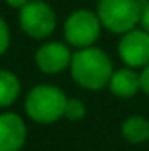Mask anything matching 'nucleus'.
I'll return each instance as SVG.
<instances>
[{"label":"nucleus","mask_w":149,"mask_h":151,"mask_svg":"<svg viewBox=\"0 0 149 151\" xmlns=\"http://www.w3.org/2000/svg\"><path fill=\"white\" fill-rule=\"evenodd\" d=\"M117 55L125 67L142 69L149 63V34L140 27H135L119 35Z\"/></svg>","instance_id":"7"},{"label":"nucleus","mask_w":149,"mask_h":151,"mask_svg":"<svg viewBox=\"0 0 149 151\" xmlns=\"http://www.w3.org/2000/svg\"><path fill=\"white\" fill-rule=\"evenodd\" d=\"M139 79H140V91L146 93L149 97V63L144 65L139 72Z\"/></svg>","instance_id":"15"},{"label":"nucleus","mask_w":149,"mask_h":151,"mask_svg":"<svg viewBox=\"0 0 149 151\" xmlns=\"http://www.w3.org/2000/svg\"><path fill=\"white\" fill-rule=\"evenodd\" d=\"M70 76L74 83L88 91H98L107 88L114 72L112 58L98 46L75 49L70 62Z\"/></svg>","instance_id":"1"},{"label":"nucleus","mask_w":149,"mask_h":151,"mask_svg":"<svg viewBox=\"0 0 149 151\" xmlns=\"http://www.w3.org/2000/svg\"><path fill=\"white\" fill-rule=\"evenodd\" d=\"M121 135L130 144H144L149 141V119L146 116L133 114L121 123Z\"/></svg>","instance_id":"10"},{"label":"nucleus","mask_w":149,"mask_h":151,"mask_svg":"<svg viewBox=\"0 0 149 151\" xmlns=\"http://www.w3.org/2000/svg\"><path fill=\"white\" fill-rule=\"evenodd\" d=\"M102 30H104V27H102L97 12L90 11V9H75L67 16L65 23H63L65 42L75 49L95 46L97 40L100 39Z\"/></svg>","instance_id":"5"},{"label":"nucleus","mask_w":149,"mask_h":151,"mask_svg":"<svg viewBox=\"0 0 149 151\" xmlns=\"http://www.w3.org/2000/svg\"><path fill=\"white\" fill-rule=\"evenodd\" d=\"M148 142H149V141H148Z\"/></svg>","instance_id":"17"},{"label":"nucleus","mask_w":149,"mask_h":151,"mask_svg":"<svg viewBox=\"0 0 149 151\" xmlns=\"http://www.w3.org/2000/svg\"><path fill=\"white\" fill-rule=\"evenodd\" d=\"M18 25L27 37L34 40H46L54 34L58 18L47 2L30 0L18 11Z\"/></svg>","instance_id":"4"},{"label":"nucleus","mask_w":149,"mask_h":151,"mask_svg":"<svg viewBox=\"0 0 149 151\" xmlns=\"http://www.w3.org/2000/svg\"><path fill=\"white\" fill-rule=\"evenodd\" d=\"M142 0H98L97 16L102 27L116 35L139 27Z\"/></svg>","instance_id":"3"},{"label":"nucleus","mask_w":149,"mask_h":151,"mask_svg":"<svg viewBox=\"0 0 149 151\" xmlns=\"http://www.w3.org/2000/svg\"><path fill=\"white\" fill-rule=\"evenodd\" d=\"M67 99L65 91L54 84H35L25 95V113L34 123L53 125L63 118Z\"/></svg>","instance_id":"2"},{"label":"nucleus","mask_w":149,"mask_h":151,"mask_svg":"<svg viewBox=\"0 0 149 151\" xmlns=\"http://www.w3.org/2000/svg\"><path fill=\"white\" fill-rule=\"evenodd\" d=\"M84 116H86V104L81 99L69 97L67 104H65V114H63V118H67L69 121H79Z\"/></svg>","instance_id":"12"},{"label":"nucleus","mask_w":149,"mask_h":151,"mask_svg":"<svg viewBox=\"0 0 149 151\" xmlns=\"http://www.w3.org/2000/svg\"><path fill=\"white\" fill-rule=\"evenodd\" d=\"M74 51L67 42L62 40H46L37 47L34 62L37 69L46 76H56L70 69Z\"/></svg>","instance_id":"6"},{"label":"nucleus","mask_w":149,"mask_h":151,"mask_svg":"<svg viewBox=\"0 0 149 151\" xmlns=\"http://www.w3.org/2000/svg\"><path fill=\"white\" fill-rule=\"evenodd\" d=\"M139 27L149 34V0H142V9H140Z\"/></svg>","instance_id":"14"},{"label":"nucleus","mask_w":149,"mask_h":151,"mask_svg":"<svg viewBox=\"0 0 149 151\" xmlns=\"http://www.w3.org/2000/svg\"><path fill=\"white\" fill-rule=\"evenodd\" d=\"M9 46H11V28L7 25V21L0 16V56L5 55Z\"/></svg>","instance_id":"13"},{"label":"nucleus","mask_w":149,"mask_h":151,"mask_svg":"<svg viewBox=\"0 0 149 151\" xmlns=\"http://www.w3.org/2000/svg\"><path fill=\"white\" fill-rule=\"evenodd\" d=\"M21 95V81L12 70L0 69V109H7Z\"/></svg>","instance_id":"11"},{"label":"nucleus","mask_w":149,"mask_h":151,"mask_svg":"<svg viewBox=\"0 0 149 151\" xmlns=\"http://www.w3.org/2000/svg\"><path fill=\"white\" fill-rule=\"evenodd\" d=\"M28 139L25 119L18 113H0V151H21Z\"/></svg>","instance_id":"8"},{"label":"nucleus","mask_w":149,"mask_h":151,"mask_svg":"<svg viewBox=\"0 0 149 151\" xmlns=\"http://www.w3.org/2000/svg\"><path fill=\"white\" fill-rule=\"evenodd\" d=\"M109 91L117 99H133L139 91H140V79L139 72L135 69L130 67H121V69H114L109 84H107Z\"/></svg>","instance_id":"9"},{"label":"nucleus","mask_w":149,"mask_h":151,"mask_svg":"<svg viewBox=\"0 0 149 151\" xmlns=\"http://www.w3.org/2000/svg\"><path fill=\"white\" fill-rule=\"evenodd\" d=\"M4 2H5L9 7H12V9H18V11H19V9H21L23 5H27L30 0H4Z\"/></svg>","instance_id":"16"}]
</instances>
